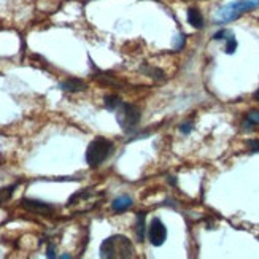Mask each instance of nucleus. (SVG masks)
<instances>
[{
	"label": "nucleus",
	"mask_w": 259,
	"mask_h": 259,
	"mask_svg": "<svg viewBox=\"0 0 259 259\" xmlns=\"http://www.w3.org/2000/svg\"><path fill=\"white\" fill-rule=\"evenodd\" d=\"M61 257H62V259H70L72 256H70V254H61Z\"/></svg>",
	"instance_id": "obj_21"
},
{
	"label": "nucleus",
	"mask_w": 259,
	"mask_h": 259,
	"mask_svg": "<svg viewBox=\"0 0 259 259\" xmlns=\"http://www.w3.org/2000/svg\"><path fill=\"white\" fill-rule=\"evenodd\" d=\"M229 35H232V32L231 30H228V29H221V30H218L215 35H213V38L215 40H226Z\"/></svg>",
	"instance_id": "obj_16"
},
{
	"label": "nucleus",
	"mask_w": 259,
	"mask_h": 259,
	"mask_svg": "<svg viewBox=\"0 0 259 259\" xmlns=\"http://www.w3.org/2000/svg\"><path fill=\"white\" fill-rule=\"evenodd\" d=\"M113 153V143L104 137H97L89 143L86 150V162L89 167H99L108 159V156Z\"/></svg>",
	"instance_id": "obj_3"
},
{
	"label": "nucleus",
	"mask_w": 259,
	"mask_h": 259,
	"mask_svg": "<svg viewBox=\"0 0 259 259\" xmlns=\"http://www.w3.org/2000/svg\"><path fill=\"white\" fill-rule=\"evenodd\" d=\"M47 256H48V257H56V248H54V245H50V246H48Z\"/></svg>",
	"instance_id": "obj_20"
},
{
	"label": "nucleus",
	"mask_w": 259,
	"mask_h": 259,
	"mask_svg": "<svg viewBox=\"0 0 259 259\" xmlns=\"http://www.w3.org/2000/svg\"><path fill=\"white\" fill-rule=\"evenodd\" d=\"M254 124H259V111H250L248 116H246V119L243 121L245 129H250Z\"/></svg>",
	"instance_id": "obj_13"
},
{
	"label": "nucleus",
	"mask_w": 259,
	"mask_h": 259,
	"mask_svg": "<svg viewBox=\"0 0 259 259\" xmlns=\"http://www.w3.org/2000/svg\"><path fill=\"white\" fill-rule=\"evenodd\" d=\"M188 22L194 29H202V27H204V16H202L200 10L189 8L188 10Z\"/></svg>",
	"instance_id": "obj_8"
},
{
	"label": "nucleus",
	"mask_w": 259,
	"mask_h": 259,
	"mask_svg": "<svg viewBox=\"0 0 259 259\" xmlns=\"http://www.w3.org/2000/svg\"><path fill=\"white\" fill-rule=\"evenodd\" d=\"M256 100H257V102H259V89H257V91H256Z\"/></svg>",
	"instance_id": "obj_22"
},
{
	"label": "nucleus",
	"mask_w": 259,
	"mask_h": 259,
	"mask_svg": "<svg viewBox=\"0 0 259 259\" xmlns=\"http://www.w3.org/2000/svg\"><path fill=\"white\" fill-rule=\"evenodd\" d=\"M61 89H64L67 93H80L86 89V83L83 80H78V78H70V80L61 84Z\"/></svg>",
	"instance_id": "obj_7"
},
{
	"label": "nucleus",
	"mask_w": 259,
	"mask_h": 259,
	"mask_svg": "<svg viewBox=\"0 0 259 259\" xmlns=\"http://www.w3.org/2000/svg\"><path fill=\"white\" fill-rule=\"evenodd\" d=\"M193 124H191V122H183V124L182 126H180V132H182V134H191V132H193Z\"/></svg>",
	"instance_id": "obj_18"
},
{
	"label": "nucleus",
	"mask_w": 259,
	"mask_h": 259,
	"mask_svg": "<svg viewBox=\"0 0 259 259\" xmlns=\"http://www.w3.org/2000/svg\"><path fill=\"white\" fill-rule=\"evenodd\" d=\"M15 188H16V185L0 189V204H5V202H8L11 199V196L15 193Z\"/></svg>",
	"instance_id": "obj_14"
},
{
	"label": "nucleus",
	"mask_w": 259,
	"mask_h": 259,
	"mask_svg": "<svg viewBox=\"0 0 259 259\" xmlns=\"http://www.w3.org/2000/svg\"><path fill=\"white\" fill-rule=\"evenodd\" d=\"M259 7V0H235V2L223 5L215 15V22L226 24L234 19L240 18L246 11H251Z\"/></svg>",
	"instance_id": "obj_2"
},
{
	"label": "nucleus",
	"mask_w": 259,
	"mask_h": 259,
	"mask_svg": "<svg viewBox=\"0 0 259 259\" xmlns=\"http://www.w3.org/2000/svg\"><path fill=\"white\" fill-rule=\"evenodd\" d=\"M145 228H146L145 226V213L140 211L137 215V224H135V234H137V240L139 242L145 240V232H146Z\"/></svg>",
	"instance_id": "obj_10"
},
{
	"label": "nucleus",
	"mask_w": 259,
	"mask_h": 259,
	"mask_svg": "<svg viewBox=\"0 0 259 259\" xmlns=\"http://www.w3.org/2000/svg\"><path fill=\"white\" fill-rule=\"evenodd\" d=\"M140 110L132 105V104H126V102H121V105L116 108V121H118V124L119 127L131 134L135 131V127L139 126V122H140Z\"/></svg>",
	"instance_id": "obj_4"
},
{
	"label": "nucleus",
	"mask_w": 259,
	"mask_h": 259,
	"mask_svg": "<svg viewBox=\"0 0 259 259\" xmlns=\"http://www.w3.org/2000/svg\"><path fill=\"white\" fill-rule=\"evenodd\" d=\"M248 148L251 153H259V140H250L248 142Z\"/></svg>",
	"instance_id": "obj_19"
},
{
	"label": "nucleus",
	"mask_w": 259,
	"mask_h": 259,
	"mask_svg": "<svg viewBox=\"0 0 259 259\" xmlns=\"http://www.w3.org/2000/svg\"><path fill=\"white\" fill-rule=\"evenodd\" d=\"M185 41H186V37L183 35V33H180V35L175 38V43H174V50H175V51H180V50L183 48Z\"/></svg>",
	"instance_id": "obj_17"
},
{
	"label": "nucleus",
	"mask_w": 259,
	"mask_h": 259,
	"mask_svg": "<svg viewBox=\"0 0 259 259\" xmlns=\"http://www.w3.org/2000/svg\"><path fill=\"white\" fill-rule=\"evenodd\" d=\"M22 207L29 211L38 213V215H53L56 207L48 204L43 200H35V199H22Z\"/></svg>",
	"instance_id": "obj_6"
},
{
	"label": "nucleus",
	"mask_w": 259,
	"mask_h": 259,
	"mask_svg": "<svg viewBox=\"0 0 259 259\" xmlns=\"http://www.w3.org/2000/svg\"><path fill=\"white\" fill-rule=\"evenodd\" d=\"M135 256L132 242L126 235H111L100 245V257L105 259H129Z\"/></svg>",
	"instance_id": "obj_1"
},
{
	"label": "nucleus",
	"mask_w": 259,
	"mask_h": 259,
	"mask_svg": "<svg viewBox=\"0 0 259 259\" xmlns=\"http://www.w3.org/2000/svg\"><path fill=\"white\" fill-rule=\"evenodd\" d=\"M142 72L146 73V76L154 78V80H164V78H165V73H164L161 69H157V67L143 65V67H142Z\"/></svg>",
	"instance_id": "obj_11"
},
{
	"label": "nucleus",
	"mask_w": 259,
	"mask_h": 259,
	"mask_svg": "<svg viewBox=\"0 0 259 259\" xmlns=\"http://www.w3.org/2000/svg\"><path fill=\"white\" fill-rule=\"evenodd\" d=\"M235 50H237V40H235L234 33H232V35H229L226 38V53L228 54H234Z\"/></svg>",
	"instance_id": "obj_15"
},
{
	"label": "nucleus",
	"mask_w": 259,
	"mask_h": 259,
	"mask_svg": "<svg viewBox=\"0 0 259 259\" xmlns=\"http://www.w3.org/2000/svg\"><path fill=\"white\" fill-rule=\"evenodd\" d=\"M132 204H134V202H132V199L129 196H119V197H116L113 202H111V208H113L115 211H124V210L131 208Z\"/></svg>",
	"instance_id": "obj_9"
},
{
	"label": "nucleus",
	"mask_w": 259,
	"mask_h": 259,
	"mask_svg": "<svg viewBox=\"0 0 259 259\" xmlns=\"http://www.w3.org/2000/svg\"><path fill=\"white\" fill-rule=\"evenodd\" d=\"M146 232H148L150 243L154 245V246H161L167 240V228H165V224L159 218H154L150 223V228H148V231H146Z\"/></svg>",
	"instance_id": "obj_5"
},
{
	"label": "nucleus",
	"mask_w": 259,
	"mask_h": 259,
	"mask_svg": "<svg viewBox=\"0 0 259 259\" xmlns=\"http://www.w3.org/2000/svg\"><path fill=\"white\" fill-rule=\"evenodd\" d=\"M121 102L122 100L116 96H105V99H104V105L110 111H116V108L121 105Z\"/></svg>",
	"instance_id": "obj_12"
}]
</instances>
